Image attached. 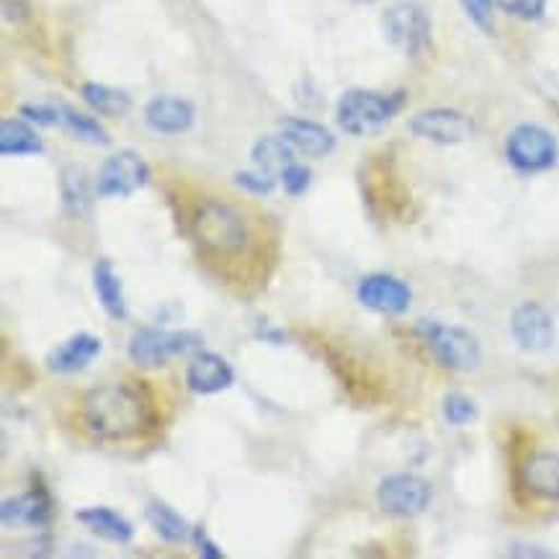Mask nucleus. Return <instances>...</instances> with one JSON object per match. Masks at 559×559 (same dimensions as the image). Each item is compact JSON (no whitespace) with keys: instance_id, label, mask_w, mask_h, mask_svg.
Instances as JSON below:
<instances>
[{"instance_id":"nucleus-8","label":"nucleus","mask_w":559,"mask_h":559,"mask_svg":"<svg viewBox=\"0 0 559 559\" xmlns=\"http://www.w3.org/2000/svg\"><path fill=\"white\" fill-rule=\"evenodd\" d=\"M384 37L390 39L392 47L407 57H418L428 49L431 41V19L426 9L415 0H397L382 16Z\"/></svg>"},{"instance_id":"nucleus-14","label":"nucleus","mask_w":559,"mask_h":559,"mask_svg":"<svg viewBox=\"0 0 559 559\" xmlns=\"http://www.w3.org/2000/svg\"><path fill=\"white\" fill-rule=\"evenodd\" d=\"M104 350V341L93 333H75L47 354V369L55 374H75L91 367Z\"/></svg>"},{"instance_id":"nucleus-5","label":"nucleus","mask_w":559,"mask_h":559,"mask_svg":"<svg viewBox=\"0 0 559 559\" xmlns=\"http://www.w3.org/2000/svg\"><path fill=\"white\" fill-rule=\"evenodd\" d=\"M202 348V335L193 331H166V328H140L129 338L127 354L142 369H157L168 358Z\"/></svg>"},{"instance_id":"nucleus-32","label":"nucleus","mask_w":559,"mask_h":559,"mask_svg":"<svg viewBox=\"0 0 559 559\" xmlns=\"http://www.w3.org/2000/svg\"><path fill=\"white\" fill-rule=\"evenodd\" d=\"M498 5L511 16L521 21H536L544 16L547 9V0H498Z\"/></svg>"},{"instance_id":"nucleus-16","label":"nucleus","mask_w":559,"mask_h":559,"mask_svg":"<svg viewBox=\"0 0 559 559\" xmlns=\"http://www.w3.org/2000/svg\"><path fill=\"white\" fill-rule=\"evenodd\" d=\"M55 503L49 490L41 483H37L24 496L3 500L0 506V515H3L5 526H16V523H26V526H47L52 519Z\"/></svg>"},{"instance_id":"nucleus-1","label":"nucleus","mask_w":559,"mask_h":559,"mask_svg":"<svg viewBox=\"0 0 559 559\" xmlns=\"http://www.w3.org/2000/svg\"><path fill=\"white\" fill-rule=\"evenodd\" d=\"M83 431L96 441H134L155 428V407L140 384L109 382L96 386L81 403Z\"/></svg>"},{"instance_id":"nucleus-20","label":"nucleus","mask_w":559,"mask_h":559,"mask_svg":"<svg viewBox=\"0 0 559 559\" xmlns=\"http://www.w3.org/2000/svg\"><path fill=\"white\" fill-rule=\"evenodd\" d=\"M93 289H96L98 302H102L104 312L109 314L111 320H127L124 289H121L119 271L114 269L109 258H102V261L93 266Z\"/></svg>"},{"instance_id":"nucleus-28","label":"nucleus","mask_w":559,"mask_h":559,"mask_svg":"<svg viewBox=\"0 0 559 559\" xmlns=\"http://www.w3.org/2000/svg\"><path fill=\"white\" fill-rule=\"evenodd\" d=\"M21 117L39 127H60L62 124V104H24Z\"/></svg>"},{"instance_id":"nucleus-31","label":"nucleus","mask_w":559,"mask_h":559,"mask_svg":"<svg viewBox=\"0 0 559 559\" xmlns=\"http://www.w3.org/2000/svg\"><path fill=\"white\" fill-rule=\"evenodd\" d=\"M235 183H238L242 191L253 193V197H269V193L276 189V178L261 174V170H242V174L235 176Z\"/></svg>"},{"instance_id":"nucleus-27","label":"nucleus","mask_w":559,"mask_h":559,"mask_svg":"<svg viewBox=\"0 0 559 559\" xmlns=\"http://www.w3.org/2000/svg\"><path fill=\"white\" fill-rule=\"evenodd\" d=\"M477 405L472 403L467 394H459V392H451L443 397V418H447L449 426H456V428H464V426H472V423L477 420Z\"/></svg>"},{"instance_id":"nucleus-17","label":"nucleus","mask_w":559,"mask_h":559,"mask_svg":"<svg viewBox=\"0 0 559 559\" xmlns=\"http://www.w3.org/2000/svg\"><path fill=\"white\" fill-rule=\"evenodd\" d=\"M197 119V109L181 96H157L145 106V124L157 134L189 132Z\"/></svg>"},{"instance_id":"nucleus-9","label":"nucleus","mask_w":559,"mask_h":559,"mask_svg":"<svg viewBox=\"0 0 559 559\" xmlns=\"http://www.w3.org/2000/svg\"><path fill=\"white\" fill-rule=\"evenodd\" d=\"M150 181V166L134 150H119L106 157L96 176V193L102 199H127L134 191L145 189Z\"/></svg>"},{"instance_id":"nucleus-33","label":"nucleus","mask_w":559,"mask_h":559,"mask_svg":"<svg viewBox=\"0 0 559 559\" xmlns=\"http://www.w3.org/2000/svg\"><path fill=\"white\" fill-rule=\"evenodd\" d=\"M191 539H193V544H197V551H199V555H202L204 559H222V557H225V551H222V549L217 547V542H214L212 536L206 534L202 526L193 528Z\"/></svg>"},{"instance_id":"nucleus-24","label":"nucleus","mask_w":559,"mask_h":559,"mask_svg":"<svg viewBox=\"0 0 559 559\" xmlns=\"http://www.w3.org/2000/svg\"><path fill=\"white\" fill-rule=\"evenodd\" d=\"M81 96L93 111L104 114V117H124L129 106H132L124 91L111 88V85H104V83H83Z\"/></svg>"},{"instance_id":"nucleus-34","label":"nucleus","mask_w":559,"mask_h":559,"mask_svg":"<svg viewBox=\"0 0 559 559\" xmlns=\"http://www.w3.org/2000/svg\"><path fill=\"white\" fill-rule=\"evenodd\" d=\"M255 335H258V338H261V341L274 343V346H278V343L286 341V333L282 331V328L269 325V322H258V325H255Z\"/></svg>"},{"instance_id":"nucleus-30","label":"nucleus","mask_w":559,"mask_h":559,"mask_svg":"<svg viewBox=\"0 0 559 559\" xmlns=\"http://www.w3.org/2000/svg\"><path fill=\"white\" fill-rule=\"evenodd\" d=\"M310 183H312V170L297 160H294L292 166L282 174V186L289 197H302V193L310 189Z\"/></svg>"},{"instance_id":"nucleus-12","label":"nucleus","mask_w":559,"mask_h":559,"mask_svg":"<svg viewBox=\"0 0 559 559\" xmlns=\"http://www.w3.org/2000/svg\"><path fill=\"white\" fill-rule=\"evenodd\" d=\"M411 132L436 145H459L472 138L475 121L456 109H426L411 119Z\"/></svg>"},{"instance_id":"nucleus-7","label":"nucleus","mask_w":559,"mask_h":559,"mask_svg":"<svg viewBox=\"0 0 559 559\" xmlns=\"http://www.w3.org/2000/svg\"><path fill=\"white\" fill-rule=\"evenodd\" d=\"M506 157L519 174L534 176L555 168L557 140L539 124H519L506 140Z\"/></svg>"},{"instance_id":"nucleus-26","label":"nucleus","mask_w":559,"mask_h":559,"mask_svg":"<svg viewBox=\"0 0 559 559\" xmlns=\"http://www.w3.org/2000/svg\"><path fill=\"white\" fill-rule=\"evenodd\" d=\"M60 127L68 129L73 138L88 142V145H98V147L109 145V134H106V129L98 124L96 119L88 117V114H83V111L70 109V106H64V104H62V124Z\"/></svg>"},{"instance_id":"nucleus-2","label":"nucleus","mask_w":559,"mask_h":559,"mask_svg":"<svg viewBox=\"0 0 559 559\" xmlns=\"http://www.w3.org/2000/svg\"><path fill=\"white\" fill-rule=\"evenodd\" d=\"M193 238L204 253L227 258L248 250L250 233L235 206L227 202H202L193 214Z\"/></svg>"},{"instance_id":"nucleus-4","label":"nucleus","mask_w":559,"mask_h":559,"mask_svg":"<svg viewBox=\"0 0 559 559\" xmlns=\"http://www.w3.org/2000/svg\"><path fill=\"white\" fill-rule=\"evenodd\" d=\"M418 335L443 369L472 371L483 361V346H479L477 335L467 328L423 320L418 325Z\"/></svg>"},{"instance_id":"nucleus-18","label":"nucleus","mask_w":559,"mask_h":559,"mask_svg":"<svg viewBox=\"0 0 559 559\" xmlns=\"http://www.w3.org/2000/svg\"><path fill=\"white\" fill-rule=\"evenodd\" d=\"M282 134L297 153H302L307 157H325L335 150V134L312 119H284Z\"/></svg>"},{"instance_id":"nucleus-21","label":"nucleus","mask_w":559,"mask_h":559,"mask_svg":"<svg viewBox=\"0 0 559 559\" xmlns=\"http://www.w3.org/2000/svg\"><path fill=\"white\" fill-rule=\"evenodd\" d=\"M45 145H41L39 134L34 132L32 121L28 119H3L0 124V153L5 157H21V155H39Z\"/></svg>"},{"instance_id":"nucleus-13","label":"nucleus","mask_w":559,"mask_h":559,"mask_svg":"<svg viewBox=\"0 0 559 559\" xmlns=\"http://www.w3.org/2000/svg\"><path fill=\"white\" fill-rule=\"evenodd\" d=\"M521 485L528 496L559 503V454L557 451H534L521 464Z\"/></svg>"},{"instance_id":"nucleus-3","label":"nucleus","mask_w":559,"mask_h":559,"mask_svg":"<svg viewBox=\"0 0 559 559\" xmlns=\"http://www.w3.org/2000/svg\"><path fill=\"white\" fill-rule=\"evenodd\" d=\"M405 93H379V91H364L354 88L341 96L338 109H335V119L343 127V132L354 134V138H369L377 134L379 129L397 117L403 109Z\"/></svg>"},{"instance_id":"nucleus-6","label":"nucleus","mask_w":559,"mask_h":559,"mask_svg":"<svg viewBox=\"0 0 559 559\" xmlns=\"http://www.w3.org/2000/svg\"><path fill=\"white\" fill-rule=\"evenodd\" d=\"M431 500V483L413 472H392L377 485V506L392 519H415L428 511Z\"/></svg>"},{"instance_id":"nucleus-22","label":"nucleus","mask_w":559,"mask_h":559,"mask_svg":"<svg viewBox=\"0 0 559 559\" xmlns=\"http://www.w3.org/2000/svg\"><path fill=\"white\" fill-rule=\"evenodd\" d=\"M294 153L297 150L286 142L284 134H278V138H261L253 145V163L261 174L282 178L284 170L294 163Z\"/></svg>"},{"instance_id":"nucleus-23","label":"nucleus","mask_w":559,"mask_h":559,"mask_svg":"<svg viewBox=\"0 0 559 559\" xmlns=\"http://www.w3.org/2000/svg\"><path fill=\"white\" fill-rule=\"evenodd\" d=\"M145 519L150 526H153V532L160 536L163 542H186L191 536L193 528L186 523V519L174 508L160 503V500H153V503H147L145 508Z\"/></svg>"},{"instance_id":"nucleus-10","label":"nucleus","mask_w":559,"mask_h":559,"mask_svg":"<svg viewBox=\"0 0 559 559\" xmlns=\"http://www.w3.org/2000/svg\"><path fill=\"white\" fill-rule=\"evenodd\" d=\"M356 297L367 310L386 314V318H400L413 305L411 286L392 274L364 276L356 286Z\"/></svg>"},{"instance_id":"nucleus-19","label":"nucleus","mask_w":559,"mask_h":559,"mask_svg":"<svg viewBox=\"0 0 559 559\" xmlns=\"http://www.w3.org/2000/svg\"><path fill=\"white\" fill-rule=\"evenodd\" d=\"M78 523H83L85 528L93 534H98L102 539L106 542H114V544H129L134 539V526L129 523L124 515L111 511V508L106 506H91V508H83V511L75 513Z\"/></svg>"},{"instance_id":"nucleus-11","label":"nucleus","mask_w":559,"mask_h":559,"mask_svg":"<svg viewBox=\"0 0 559 559\" xmlns=\"http://www.w3.org/2000/svg\"><path fill=\"white\" fill-rule=\"evenodd\" d=\"M511 335L515 346L526 354H544L555 343V318L539 302H523L511 314Z\"/></svg>"},{"instance_id":"nucleus-15","label":"nucleus","mask_w":559,"mask_h":559,"mask_svg":"<svg viewBox=\"0 0 559 559\" xmlns=\"http://www.w3.org/2000/svg\"><path fill=\"white\" fill-rule=\"evenodd\" d=\"M235 371L229 364L214 350H199L186 369V384L197 394H217L233 386Z\"/></svg>"},{"instance_id":"nucleus-25","label":"nucleus","mask_w":559,"mask_h":559,"mask_svg":"<svg viewBox=\"0 0 559 559\" xmlns=\"http://www.w3.org/2000/svg\"><path fill=\"white\" fill-rule=\"evenodd\" d=\"M60 186H62L64 212H68L70 217H81V214L88 210V202H91V186H88V176H85V170L81 166H64Z\"/></svg>"},{"instance_id":"nucleus-29","label":"nucleus","mask_w":559,"mask_h":559,"mask_svg":"<svg viewBox=\"0 0 559 559\" xmlns=\"http://www.w3.org/2000/svg\"><path fill=\"white\" fill-rule=\"evenodd\" d=\"M462 9L467 13L472 24L479 32L492 34L496 32V19H492V0H462Z\"/></svg>"}]
</instances>
